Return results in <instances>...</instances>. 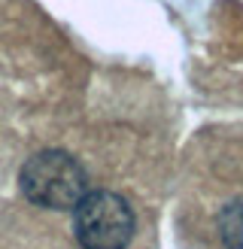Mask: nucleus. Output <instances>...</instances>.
<instances>
[{
  "instance_id": "obj_1",
  "label": "nucleus",
  "mask_w": 243,
  "mask_h": 249,
  "mask_svg": "<svg viewBox=\"0 0 243 249\" xmlns=\"http://www.w3.org/2000/svg\"><path fill=\"white\" fill-rule=\"evenodd\" d=\"M18 185L28 195V201L46 210H73L88 192V177L73 155L61 149H46L24 161Z\"/></svg>"
},
{
  "instance_id": "obj_3",
  "label": "nucleus",
  "mask_w": 243,
  "mask_h": 249,
  "mask_svg": "<svg viewBox=\"0 0 243 249\" xmlns=\"http://www.w3.org/2000/svg\"><path fill=\"white\" fill-rule=\"evenodd\" d=\"M189 231L210 243V249H243V189L219 192L189 204Z\"/></svg>"
},
{
  "instance_id": "obj_2",
  "label": "nucleus",
  "mask_w": 243,
  "mask_h": 249,
  "mask_svg": "<svg viewBox=\"0 0 243 249\" xmlns=\"http://www.w3.org/2000/svg\"><path fill=\"white\" fill-rule=\"evenodd\" d=\"M73 231L82 249H125L134 237V213L116 192H85L73 207Z\"/></svg>"
}]
</instances>
